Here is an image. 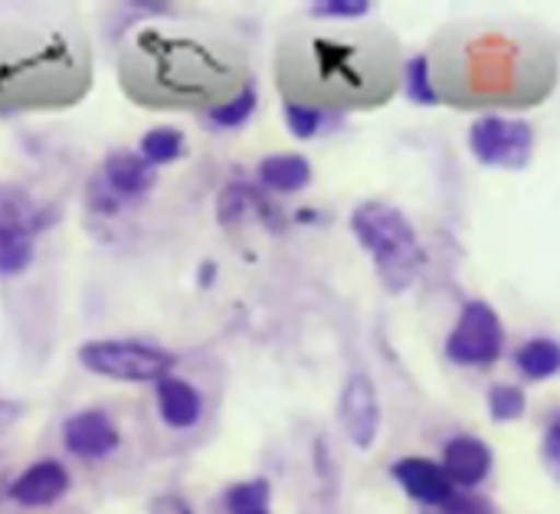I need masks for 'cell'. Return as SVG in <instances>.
<instances>
[{
  "instance_id": "obj_1",
  "label": "cell",
  "mask_w": 560,
  "mask_h": 514,
  "mask_svg": "<svg viewBox=\"0 0 560 514\" xmlns=\"http://www.w3.org/2000/svg\"><path fill=\"white\" fill-rule=\"evenodd\" d=\"M440 102L453 108H535L558 85L555 43L528 20L469 16L443 26L427 49Z\"/></svg>"
},
{
  "instance_id": "obj_2",
  "label": "cell",
  "mask_w": 560,
  "mask_h": 514,
  "mask_svg": "<svg viewBox=\"0 0 560 514\" xmlns=\"http://www.w3.org/2000/svg\"><path fill=\"white\" fill-rule=\"evenodd\" d=\"M404 49L387 26L295 30L276 49V82L282 102L322 112H364L400 92Z\"/></svg>"
},
{
  "instance_id": "obj_3",
  "label": "cell",
  "mask_w": 560,
  "mask_h": 514,
  "mask_svg": "<svg viewBox=\"0 0 560 514\" xmlns=\"http://www.w3.org/2000/svg\"><path fill=\"white\" fill-rule=\"evenodd\" d=\"M128 98L148 108H213L236 95L249 75L243 56L200 36H171L141 30L121 52L118 66Z\"/></svg>"
},
{
  "instance_id": "obj_4",
  "label": "cell",
  "mask_w": 560,
  "mask_h": 514,
  "mask_svg": "<svg viewBox=\"0 0 560 514\" xmlns=\"http://www.w3.org/2000/svg\"><path fill=\"white\" fill-rule=\"evenodd\" d=\"M89 89V52L59 30L0 33V108H62Z\"/></svg>"
},
{
  "instance_id": "obj_5",
  "label": "cell",
  "mask_w": 560,
  "mask_h": 514,
  "mask_svg": "<svg viewBox=\"0 0 560 514\" xmlns=\"http://www.w3.org/2000/svg\"><path fill=\"white\" fill-rule=\"evenodd\" d=\"M351 230L358 243L368 249V256L374 259L377 276L390 292H404L407 285L417 282L427 253L420 246L413 223L397 207L384 200H368L351 213Z\"/></svg>"
},
{
  "instance_id": "obj_6",
  "label": "cell",
  "mask_w": 560,
  "mask_h": 514,
  "mask_svg": "<svg viewBox=\"0 0 560 514\" xmlns=\"http://www.w3.org/2000/svg\"><path fill=\"white\" fill-rule=\"evenodd\" d=\"M75 354L89 374L118 384H154L180 364V354L138 338H92Z\"/></svg>"
},
{
  "instance_id": "obj_7",
  "label": "cell",
  "mask_w": 560,
  "mask_h": 514,
  "mask_svg": "<svg viewBox=\"0 0 560 514\" xmlns=\"http://www.w3.org/2000/svg\"><path fill=\"white\" fill-rule=\"evenodd\" d=\"M177 367L151 384V413H154V420H158V427L164 433L187 436V433H197L207 423L210 394H207L200 377H194L187 371L180 374Z\"/></svg>"
},
{
  "instance_id": "obj_8",
  "label": "cell",
  "mask_w": 560,
  "mask_h": 514,
  "mask_svg": "<svg viewBox=\"0 0 560 514\" xmlns=\"http://www.w3.org/2000/svg\"><path fill=\"white\" fill-rule=\"evenodd\" d=\"M469 151L486 167L525 171L535 154V128L522 118L482 115L469 128Z\"/></svg>"
},
{
  "instance_id": "obj_9",
  "label": "cell",
  "mask_w": 560,
  "mask_h": 514,
  "mask_svg": "<svg viewBox=\"0 0 560 514\" xmlns=\"http://www.w3.org/2000/svg\"><path fill=\"white\" fill-rule=\"evenodd\" d=\"M505 348V328L492 305L469 302L456 322V328L446 338V358L463 367H486L502 358Z\"/></svg>"
},
{
  "instance_id": "obj_10",
  "label": "cell",
  "mask_w": 560,
  "mask_h": 514,
  "mask_svg": "<svg viewBox=\"0 0 560 514\" xmlns=\"http://www.w3.org/2000/svg\"><path fill=\"white\" fill-rule=\"evenodd\" d=\"M158 184V167H151L138 151H112L95 177L92 187V207H98L102 213L118 210L121 203L141 200L154 190Z\"/></svg>"
},
{
  "instance_id": "obj_11",
  "label": "cell",
  "mask_w": 560,
  "mask_h": 514,
  "mask_svg": "<svg viewBox=\"0 0 560 514\" xmlns=\"http://www.w3.org/2000/svg\"><path fill=\"white\" fill-rule=\"evenodd\" d=\"M62 449L79 463H105L121 449V427L105 407H85L62 420Z\"/></svg>"
},
{
  "instance_id": "obj_12",
  "label": "cell",
  "mask_w": 560,
  "mask_h": 514,
  "mask_svg": "<svg viewBox=\"0 0 560 514\" xmlns=\"http://www.w3.org/2000/svg\"><path fill=\"white\" fill-rule=\"evenodd\" d=\"M72 489V476L69 469L46 456V459H36L33 466H26L10 486H7V499L20 509H49L56 505L66 492Z\"/></svg>"
},
{
  "instance_id": "obj_13",
  "label": "cell",
  "mask_w": 560,
  "mask_h": 514,
  "mask_svg": "<svg viewBox=\"0 0 560 514\" xmlns=\"http://www.w3.org/2000/svg\"><path fill=\"white\" fill-rule=\"evenodd\" d=\"M338 417H341V427H345L348 440H351L358 449L374 446L377 430H381V400H377V390H374L371 377L354 374V377L345 384Z\"/></svg>"
},
{
  "instance_id": "obj_14",
  "label": "cell",
  "mask_w": 560,
  "mask_h": 514,
  "mask_svg": "<svg viewBox=\"0 0 560 514\" xmlns=\"http://www.w3.org/2000/svg\"><path fill=\"white\" fill-rule=\"evenodd\" d=\"M394 479L400 482V489L430 505V509H443L453 495H456V486L450 482V476L443 472V466L430 463V459H420V456H407L400 463H394Z\"/></svg>"
},
{
  "instance_id": "obj_15",
  "label": "cell",
  "mask_w": 560,
  "mask_h": 514,
  "mask_svg": "<svg viewBox=\"0 0 560 514\" xmlns=\"http://www.w3.org/2000/svg\"><path fill=\"white\" fill-rule=\"evenodd\" d=\"M443 472L456 489H476L492 472V449L476 436H456L443 449Z\"/></svg>"
},
{
  "instance_id": "obj_16",
  "label": "cell",
  "mask_w": 560,
  "mask_h": 514,
  "mask_svg": "<svg viewBox=\"0 0 560 514\" xmlns=\"http://www.w3.org/2000/svg\"><path fill=\"white\" fill-rule=\"evenodd\" d=\"M256 177L269 194H299L312 184V164H308V157H302L295 151L269 154L259 161Z\"/></svg>"
},
{
  "instance_id": "obj_17",
  "label": "cell",
  "mask_w": 560,
  "mask_h": 514,
  "mask_svg": "<svg viewBox=\"0 0 560 514\" xmlns=\"http://www.w3.org/2000/svg\"><path fill=\"white\" fill-rule=\"evenodd\" d=\"M49 220H52L49 207L36 203L23 187L0 184V226H13V230L36 236L39 230L49 226Z\"/></svg>"
},
{
  "instance_id": "obj_18",
  "label": "cell",
  "mask_w": 560,
  "mask_h": 514,
  "mask_svg": "<svg viewBox=\"0 0 560 514\" xmlns=\"http://www.w3.org/2000/svg\"><path fill=\"white\" fill-rule=\"evenodd\" d=\"M138 154L151 164V167H167L174 161H180L187 154V138L180 128L174 125H154L141 135L138 141Z\"/></svg>"
},
{
  "instance_id": "obj_19",
  "label": "cell",
  "mask_w": 560,
  "mask_h": 514,
  "mask_svg": "<svg viewBox=\"0 0 560 514\" xmlns=\"http://www.w3.org/2000/svg\"><path fill=\"white\" fill-rule=\"evenodd\" d=\"M515 367L528 381H548L560 374V344L551 338H532L515 351Z\"/></svg>"
},
{
  "instance_id": "obj_20",
  "label": "cell",
  "mask_w": 560,
  "mask_h": 514,
  "mask_svg": "<svg viewBox=\"0 0 560 514\" xmlns=\"http://www.w3.org/2000/svg\"><path fill=\"white\" fill-rule=\"evenodd\" d=\"M256 105H259V95H256V85H253V79H249L236 95H230L226 102L207 108V112H203V121L213 125V128L233 131V128H243V125L256 115Z\"/></svg>"
},
{
  "instance_id": "obj_21",
  "label": "cell",
  "mask_w": 560,
  "mask_h": 514,
  "mask_svg": "<svg viewBox=\"0 0 560 514\" xmlns=\"http://www.w3.org/2000/svg\"><path fill=\"white\" fill-rule=\"evenodd\" d=\"M33 240L36 236H30L23 230L0 226V276L3 279H13V276L30 269V262H33Z\"/></svg>"
},
{
  "instance_id": "obj_22",
  "label": "cell",
  "mask_w": 560,
  "mask_h": 514,
  "mask_svg": "<svg viewBox=\"0 0 560 514\" xmlns=\"http://www.w3.org/2000/svg\"><path fill=\"white\" fill-rule=\"evenodd\" d=\"M226 514H269L272 509V489L266 479H249V482H236L226 489L223 495Z\"/></svg>"
},
{
  "instance_id": "obj_23",
  "label": "cell",
  "mask_w": 560,
  "mask_h": 514,
  "mask_svg": "<svg viewBox=\"0 0 560 514\" xmlns=\"http://www.w3.org/2000/svg\"><path fill=\"white\" fill-rule=\"evenodd\" d=\"M400 89H404L417 105H436V102H440L436 85H433V75H430V59H427V52L404 59Z\"/></svg>"
},
{
  "instance_id": "obj_24",
  "label": "cell",
  "mask_w": 560,
  "mask_h": 514,
  "mask_svg": "<svg viewBox=\"0 0 560 514\" xmlns=\"http://www.w3.org/2000/svg\"><path fill=\"white\" fill-rule=\"evenodd\" d=\"M282 118H285V128L292 131V138L308 141L328 128V118H338V115L312 108V105H299V102H282Z\"/></svg>"
},
{
  "instance_id": "obj_25",
  "label": "cell",
  "mask_w": 560,
  "mask_h": 514,
  "mask_svg": "<svg viewBox=\"0 0 560 514\" xmlns=\"http://www.w3.org/2000/svg\"><path fill=\"white\" fill-rule=\"evenodd\" d=\"M246 210H262L259 190L249 187V184H230V187L220 194V203H217L220 223H236Z\"/></svg>"
},
{
  "instance_id": "obj_26",
  "label": "cell",
  "mask_w": 560,
  "mask_h": 514,
  "mask_svg": "<svg viewBox=\"0 0 560 514\" xmlns=\"http://www.w3.org/2000/svg\"><path fill=\"white\" fill-rule=\"evenodd\" d=\"M528 400H525V390L522 387H512V384H499L492 387L489 394V410L499 423H509V420H518L525 413Z\"/></svg>"
},
{
  "instance_id": "obj_27",
  "label": "cell",
  "mask_w": 560,
  "mask_h": 514,
  "mask_svg": "<svg viewBox=\"0 0 560 514\" xmlns=\"http://www.w3.org/2000/svg\"><path fill=\"white\" fill-rule=\"evenodd\" d=\"M315 20H354L371 13V3L364 0H325V3H312L308 7Z\"/></svg>"
},
{
  "instance_id": "obj_28",
  "label": "cell",
  "mask_w": 560,
  "mask_h": 514,
  "mask_svg": "<svg viewBox=\"0 0 560 514\" xmlns=\"http://www.w3.org/2000/svg\"><path fill=\"white\" fill-rule=\"evenodd\" d=\"M545 463H548L551 476L560 482V417L545 433Z\"/></svg>"
},
{
  "instance_id": "obj_29",
  "label": "cell",
  "mask_w": 560,
  "mask_h": 514,
  "mask_svg": "<svg viewBox=\"0 0 560 514\" xmlns=\"http://www.w3.org/2000/svg\"><path fill=\"white\" fill-rule=\"evenodd\" d=\"M16 417H20V404H7V400H0V430H3V427H10Z\"/></svg>"
}]
</instances>
